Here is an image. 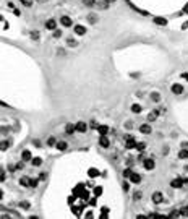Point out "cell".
I'll return each instance as SVG.
<instances>
[{
  "instance_id": "obj_36",
  "label": "cell",
  "mask_w": 188,
  "mask_h": 219,
  "mask_svg": "<svg viewBox=\"0 0 188 219\" xmlns=\"http://www.w3.org/2000/svg\"><path fill=\"white\" fill-rule=\"evenodd\" d=\"M7 146H8V143L3 141V143H2V149H7Z\"/></svg>"
},
{
  "instance_id": "obj_11",
  "label": "cell",
  "mask_w": 188,
  "mask_h": 219,
  "mask_svg": "<svg viewBox=\"0 0 188 219\" xmlns=\"http://www.w3.org/2000/svg\"><path fill=\"white\" fill-rule=\"evenodd\" d=\"M153 201H154V203H162V193H161V192L153 193Z\"/></svg>"
},
{
  "instance_id": "obj_33",
  "label": "cell",
  "mask_w": 188,
  "mask_h": 219,
  "mask_svg": "<svg viewBox=\"0 0 188 219\" xmlns=\"http://www.w3.org/2000/svg\"><path fill=\"white\" fill-rule=\"evenodd\" d=\"M23 167H25L23 162H18V164H16V169H23Z\"/></svg>"
},
{
  "instance_id": "obj_28",
  "label": "cell",
  "mask_w": 188,
  "mask_h": 219,
  "mask_svg": "<svg viewBox=\"0 0 188 219\" xmlns=\"http://www.w3.org/2000/svg\"><path fill=\"white\" fill-rule=\"evenodd\" d=\"M83 2H84L86 7H93L94 5V0H83Z\"/></svg>"
},
{
  "instance_id": "obj_30",
  "label": "cell",
  "mask_w": 188,
  "mask_h": 219,
  "mask_svg": "<svg viewBox=\"0 0 188 219\" xmlns=\"http://www.w3.org/2000/svg\"><path fill=\"white\" fill-rule=\"evenodd\" d=\"M156 23L157 25H165V20L164 18H156Z\"/></svg>"
},
{
  "instance_id": "obj_23",
  "label": "cell",
  "mask_w": 188,
  "mask_h": 219,
  "mask_svg": "<svg viewBox=\"0 0 188 219\" xmlns=\"http://www.w3.org/2000/svg\"><path fill=\"white\" fill-rule=\"evenodd\" d=\"M88 20H89V23H97V16H96V15H89V16H88Z\"/></svg>"
},
{
  "instance_id": "obj_15",
  "label": "cell",
  "mask_w": 188,
  "mask_h": 219,
  "mask_svg": "<svg viewBox=\"0 0 188 219\" xmlns=\"http://www.w3.org/2000/svg\"><path fill=\"white\" fill-rule=\"evenodd\" d=\"M75 130H76V127H75V125H71V123H68V125L65 127V132H66V135H73V132H75Z\"/></svg>"
},
{
  "instance_id": "obj_12",
  "label": "cell",
  "mask_w": 188,
  "mask_h": 219,
  "mask_svg": "<svg viewBox=\"0 0 188 219\" xmlns=\"http://www.w3.org/2000/svg\"><path fill=\"white\" fill-rule=\"evenodd\" d=\"M140 132H141V133H144V135H149V133H151V127H149L148 123H144V125H141V127H140Z\"/></svg>"
},
{
  "instance_id": "obj_13",
  "label": "cell",
  "mask_w": 188,
  "mask_h": 219,
  "mask_svg": "<svg viewBox=\"0 0 188 219\" xmlns=\"http://www.w3.org/2000/svg\"><path fill=\"white\" fill-rule=\"evenodd\" d=\"M21 159H23V161H31V159H33V157H31V153H29L28 149H25L23 153H21Z\"/></svg>"
},
{
  "instance_id": "obj_16",
  "label": "cell",
  "mask_w": 188,
  "mask_h": 219,
  "mask_svg": "<svg viewBox=\"0 0 188 219\" xmlns=\"http://www.w3.org/2000/svg\"><path fill=\"white\" fill-rule=\"evenodd\" d=\"M97 130H99V133H101V135H107L109 127H107V125H99V127H97Z\"/></svg>"
},
{
  "instance_id": "obj_18",
  "label": "cell",
  "mask_w": 188,
  "mask_h": 219,
  "mask_svg": "<svg viewBox=\"0 0 188 219\" xmlns=\"http://www.w3.org/2000/svg\"><path fill=\"white\" fill-rule=\"evenodd\" d=\"M66 44H68L70 47H78V42L75 39H71V37H66Z\"/></svg>"
},
{
  "instance_id": "obj_29",
  "label": "cell",
  "mask_w": 188,
  "mask_h": 219,
  "mask_svg": "<svg viewBox=\"0 0 188 219\" xmlns=\"http://www.w3.org/2000/svg\"><path fill=\"white\" fill-rule=\"evenodd\" d=\"M37 179H39V180H46V179H47V174L42 172V174H39V177H37Z\"/></svg>"
},
{
  "instance_id": "obj_38",
  "label": "cell",
  "mask_w": 188,
  "mask_h": 219,
  "mask_svg": "<svg viewBox=\"0 0 188 219\" xmlns=\"http://www.w3.org/2000/svg\"><path fill=\"white\" fill-rule=\"evenodd\" d=\"M109 2H114V0H109Z\"/></svg>"
},
{
  "instance_id": "obj_9",
  "label": "cell",
  "mask_w": 188,
  "mask_h": 219,
  "mask_svg": "<svg viewBox=\"0 0 188 219\" xmlns=\"http://www.w3.org/2000/svg\"><path fill=\"white\" fill-rule=\"evenodd\" d=\"M75 33H76L78 36H83V34H86V28L78 25V26H75Z\"/></svg>"
},
{
  "instance_id": "obj_1",
  "label": "cell",
  "mask_w": 188,
  "mask_h": 219,
  "mask_svg": "<svg viewBox=\"0 0 188 219\" xmlns=\"http://www.w3.org/2000/svg\"><path fill=\"white\" fill-rule=\"evenodd\" d=\"M123 177L128 179L130 182H133V184H140V182H141V175H140V174H135L131 169H126V170L123 172Z\"/></svg>"
},
{
  "instance_id": "obj_6",
  "label": "cell",
  "mask_w": 188,
  "mask_h": 219,
  "mask_svg": "<svg viewBox=\"0 0 188 219\" xmlns=\"http://www.w3.org/2000/svg\"><path fill=\"white\" fill-rule=\"evenodd\" d=\"M172 93L174 94H182L183 93V86L182 85H172Z\"/></svg>"
},
{
  "instance_id": "obj_2",
  "label": "cell",
  "mask_w": 188,
  "mask_h": 219,
  "mask_svg": "<svg viewBox=\"0 0 188 219\" xmlns=\"http://www.w3.org/2000/svg\"><path fill=\"white\" fill-rule=\"evenodd\" d=\"M99 146H101V148H109V146H110V141H109V138L106 137V135H101V138H99Z\"/></svg>"
},
{
  "instance_id": "obj_22",
  "label": "cell",
  "mask_w": 188,
  "mask_h": 219,
  "mask_svg": "<svg viewBox=\"0 0 188 219\" xmlns=\"http://www.w3.org/2000/svg\"><path fill=\"white\" fill-rule=\"evenodd\" d=\"M136 149L140 151V153H143V151L146 149V145H144V143H138V145H136Z\"/></svg>"
},
{
  "instance_id": "obj_25",
  "label": "cell",
  "mask_w": 188,
  "mask_h": 219,
  "mask_svg": "<svg viewBox=\"0 0 188 219\" xmlns=\"http://www.w3.org/2000/svg\"><path fill=\"white\" fill-rule=\"evenodd\" d=\"M141 196H143V195H141V192H135L133 200H135V201H138V200H141Z\"/></svg>"
},
{
  "instance_id": "obj_20",
  "label": "cell",
  "mask_w": 188,
  "mask_h": 219,
  "mask_svg": "<svg viewBox=\"0 0 188 219\" xmlns=\"http://www.w3.org/2000/svg\"><path fill=\"white\" fill-rule=\"evenodd\" d=\"M178 157H180V159H186V157H188V151L186 149H182L178 153Z\"/></svg>"
},
{
  "instance_id": "obj_26",
  "label": "cell",
  "mask_w": 188,
  "mask_h": 219,
  "mask_svg": "<svg viewBox=\"0 0 188 219\" xmlns=\"http://www.w3.org/2000/svg\"><path fill=\"white\" fill-rule=\"evenodd\" d=\"M39 37H41V36H39V33H37V31H33V33H31V39L37 41V39H39Z\"/></svg>"
},
{
  "instance_id": "obj_27",
  "label": "cell",
  "mask_w": 188,
  "mask_h": 219,
  "mask_svg": "<svg viewBox=\"0 0 188 219\" xmlns=\"http://www.w3.org/2000/svg\"><path fill=\"white\" fill-rule=\"evenodd\" d=\"M21 3H23L25 7H28V8H29V7L33 5V0H21Z\"/></svg>"
},
{
  "instance_id": "obj_7",
  "label": "cell",
  "mask_w": 188,
  "mask_h": 219,
  "mask_svg": "<svg viewBox=\"0 0 188 219\" xmlns=\"http://www.w3.org/2000/svg\"><path fill=\"white\" fill-rule=\"evenodd\" d=\"M170 187H172V188H182V187H183V182H182V179L172 180V182H170Z\"/></svg>"
},
{
  "instance_id": "obj_3",
  "label": "cell",
  "mask_w": 188,
  "mask_h": 219,
  "mask_svg": "<svg viewBox=\"0 0 188 219\" xmlns=\"http://www.w3.org/2000/svg\"><path fill=\"white\" fill-rule=\"evenodd\" d=\"M125 146L128 148V149L130 148H136V141H135V138L133 137H126L125 138Z\"/></svg>"
},
{
  "instance_id": "obj_21",
  "label": "cell",
  "mask_w": 188,
  "mask_h": 219,
  "mask_svg": "<svg viewBox=\"0 0 188 219\" xmlns=\"http://www.w3.org/2000/svg\"><path fill=\"white\" fill-rule=\"evenodd\" d=\"M57 149H58V151H65V149H66V143H65V141H60L58 145H57Z\"/></svg>"
},
{
  "instance_id": "obj_34",
  "label": "cell",
  "mask_w": 188,
  "mask_h": 219,
  "mask_svg": "<svg viewBox=\"0 0 188 219\" xmlns=\"http://www.w3.org/2000/svg\"><path fill=\"white\" fill-rule=\"evenodd\" d=\"M60 36H62V31H55L54 33V37H60Z\"/></svg>"
},
{
  "instance_id": "obj_24",
  "label": "cell",
  "mask_w": 188,
  "mask_h": 219,
  "mask_svg": "<svg viewBox=\"0 0 188 219\" xmlns=\"http://www.w3.org/2000/svg\"><path fill=\"white\" fill-rule=\"evenodd\" d=\"M55 143H57V140H55V137H50V138L47 140V145H49V146H54V145H55Z\"/></svg>"
},
{
  "instance_id": "obj_35",
  "label": "cell",
  "mask_w": 188,
  "mask_h": 219,
  "mask_svg": "<svg viewBox=\"0 0 188 219\" xmlns=\"http://www.w3.org/2000/svg\"><path fill=\"white\" fill-rule=\"evenodd\" d=\"M125 127H126V128H128V130H131V128H133V123H131V122H128V123H126Z\"/></svg>"
},
{
  "instance_id": "obj_37",
  "label": "cell",
  "mask_w": 188,
  "mask_h": 219,
  "mask_svg": "<svg viewBox=\"0 0 188 219\" xmlns=\"http://www.w3.org/2000/svg\"><path fill=\"white\" fill-rule=\"evenodd\" d=\"M182 76H183V78H185V80L188 81V73H182Z\"/></svg>"
},
{
  "instance_id": "obj_32",
  "label": "cell",
  "mask_w": 188,
  "mask_h": 219,
  "mask_svg": "<svg viewBox=\"0 0 188 219\" xmlns=\"http://www.w3.org/2000/svg\"><path fill=\"white\" fill-rule=\"evenodd\" d=\"M151 97H153V101H159V97H161V96H159V94H156V93H154V94H153V96H151Z\"/></svg>"
},
{
  "instance_id": "obj_5",
  "label": "cell",
  "mask_w": 188,
  "mask_h": 219,
  "mask_svg": "<svg viewBox=\"0 0 188 219\" xmlns=\"http://www.w3.org/2000/svg\"><path fill=\"white\" fill-rule=\"evenodd\" d=\"M75 127H76V132H80V133H84V132L88 130V127H86V123H84V122H78Z\"/></svg>"
},
{
  "instance_id": "obj_19",
  "label": "cell",
  "mask_w": 188,
  "mask_h": 219,
  "mask_svg": "<svg viewBox=\"0 0 188 219\" xmlns=\"http://www.w3.org/2000/svg\"><path fill=\"white\" fill-rule=\"evenodd\" d=\"M31 162H33V165H36V167H39V165L42 164V159H41V157H34V159H31Z\"/></svg>"
},
{
  "instance_id": "obj_8",
  "label": "cell",
  "mask_w": 188,
  "mask_h": 219,
  "mask_svg": "<svg viewBox=\"0 0 188 219\" xmlns=\"http://www.w3.org/2000/svg\"><path fill=\"white\" fill-rule=\"evenodd\" d=\"M143 164H144V169H148V170H153V169H154V165H156L153 159H146Z\"/></svg>"
},
{
  "instance_id": "obj_4",
  "label": "cell",
  "mask_w": 188,
  "mask_h": 219,
  "mask_svg": "<svg viewBox=\"0 0 188 219\" xmlns=\"http://www.w3.org/2000/svg\"><path fill=\"white\" fill-rule=\"evenodd\" d=\"M60 23H62V26H65V28H68V26H71V18L70 16H63L60 18Z\"/></svg>"
},
{
  "instance_id": "obj_31",
  "label": "cell",
  "mask_w": 188,
  "mask_h": 219,
  "mask_svg": "<svg viewBox=\"0 0 188 219\" xmlns=\"http://www.w3.org/2000/svg\"><path fill=\"white\" fill-rule=\"evenodd\" d=\"M89 125H91L93 128H97V127H99V125H97V123H96V120H91V122H89Z\"/></svg>"
},
{
  "instance_id": "obj_17",
  "label": "cell",
  "mask_w": 188,
  "mask_h": 219,
  "mask_svg": "<svg viewBox=\"0 0 188 219\" xmlns=\"http://www.w3.org/2000/svg\"><path fill=\"white\" fill-rule=\"evenodd\" d=\"M141 110H143V107H141L140 104H133L131 105V112H135V114H140Z\"/></svg>"
},
{
  "instance_id": "obj_14",
  "label": "cell",
  "mask_w": 188,
  "mask_h": 219,
  "mask_svg": "<svg viewBox=\"0 0 188 219\" xmlns=\"http://www.w3.org/2000/svg\"><path fill=\"white\" fill-rule=\"evenodd\" d=\"M31 182H33V180L29 179V177H23V179L20 180V184L23 185V187H31Z\"/></svg>"
},
{
  "instance_id": "obj_10",
  "label": "cell",
  "mask_w": 188,
  "mask_h": 219,
  "mask_svg": "<svg viewBox=\"0 0 188 219\" xmlns=\"http://www.w3.org/2000/svg\"><path fill=\"white\" fill-rule=\"evenodd\" d=\"M55 26H57V21H55V20H47L46 28L49 29V31H52V29H55Z\"/></svg>"
}]
</instances>
